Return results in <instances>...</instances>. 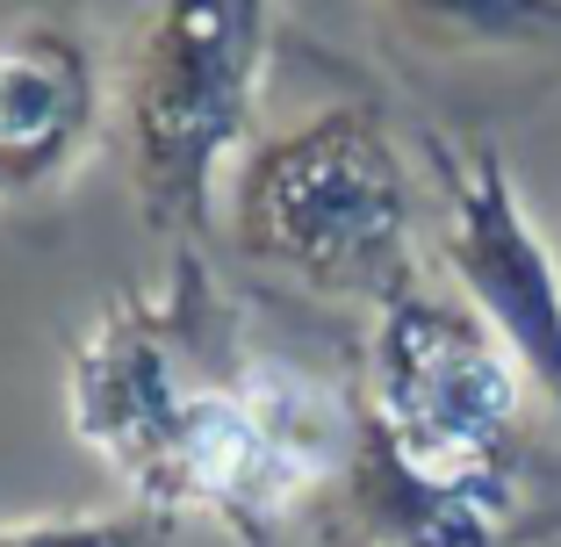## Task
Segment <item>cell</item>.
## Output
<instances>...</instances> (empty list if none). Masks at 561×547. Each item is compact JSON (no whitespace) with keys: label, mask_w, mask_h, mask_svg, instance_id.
<instances>
[{"label":"cell","mask_w":561,"mask_h":547,"mask_svg":"<svg viewBox=\"0 0 561 547\" xmlns=\"http://www.w3.org/2000/svg\"><path fill=\"white\" fill-rule=\"evenodd\" d=\"M173 518L151 504H116V512H58V518H8L0 547H165Z\"/></svg>","instance_id":"ba28073f"},{"label":"cell","mask_w":561,"mask_h":547,"mask_svg":"<svg viewBox=\"0 0 561 547\" xmlns=\"http://www.w3.org/2000/svg\"><path fill=\"white\" fill-rule=\"evenodd\" d=\"M324 547H375V540H367V533L353 526V533H339V540H324Z\"/></svg>","instance_id":"9c48e42d"},{"label":"cell","mask_w":561,"mask_h":547,"mask_svg":"<svg viewBox=\"0 0 561 547\" xmlns=\"http://www.w3.org/2000/svg\"><path fill=\"white\" fill-rule=\"evenodd\" d=\"M80 447L173 526L209 518L238 547H280L288 518L360 447V403L310 367L260 353L209 260L181 246L165 288L116 296L66 361Z\"/></svg>","instance_id":"6da1fadb"},{"label":"cell","mask_w":561,"mask_h":547,"mask_svg":"<svg viewBox=\"0 0 561 547\" xmlns=\"http://www.w3.org/2000/svg\"><path fill=\"white\" fill-rule=\"evenodd\" d=\"M274 0H151L123 72V145L145 224L202 238L260 123Z\"/></svg>","instance_id":"277c9868"},{"label":"cell","mask_w":561,"mask_h":547,"mask_svg":"<svg viewBox=\"0 0 561 547\" xmlns=\"http://www.w3.org/2000/svg\"><path fill=\"white\" fill-rule=\"evenodd\" d=\"M533 381L454 288L411 282L367 324L353 526L375 547H504L526 504Z\"/></svg>","instance_id":"7a4b0ae2"},{"label":"cell","mask_w":561,"mask_h":547,"mask_svg":"<svg viewBox=\"0 0 561 547\" xmlns=\"http://www.w3.org/2000/svg\"><path fill=\"white\" fill-rule=\"evenodd\" d=\"M432 181H439V260L454 296L512 346L533 397L561 418V260L533 224L504 151L432 137Z\"/></svg>","instance_id":"5b68a950"},{"label":"cell","mask_w":561,"mask_h":547,"mask_svg":"<svg viewBox=\"0 0 561 547\" xmlns=\"http://www.w3.org/2000/svg\"><path fill=\"white\" fill-rule=\"evenodd\" d=\"M417 216V167L367 94L324 101L288 130L252 137L231 173V246L317 303L381 310L425 282Z\"/></svg>","instance_id":"3957f363"},{"label":"cell","mask_w":561,"mask_h":547,"mask_svg":"<svg viewBox=\"0 0 561 547\" xmlns=\"http://www.w3.org/2000/svg\"><path fill=\"white\" fill-rule=\"evenodd\" d=\"M417 58H540L561 50V0H375Z\"/></svg>","instance_id":"52a82bcc"},{"label":"cell","mask_w":561,"mask_h":547,"mask_svg":"<svg viewBox=\"0 0 561 547\" xmlns=\"http://www.w3.org/2000/svg\"><path fill=\"white\" fill-rule=\"evenodd\" d=\"M108 66L80 0H0V209H44L87 173Z\"/></svg>","instance_id":"8992f818"}]
</instances>
